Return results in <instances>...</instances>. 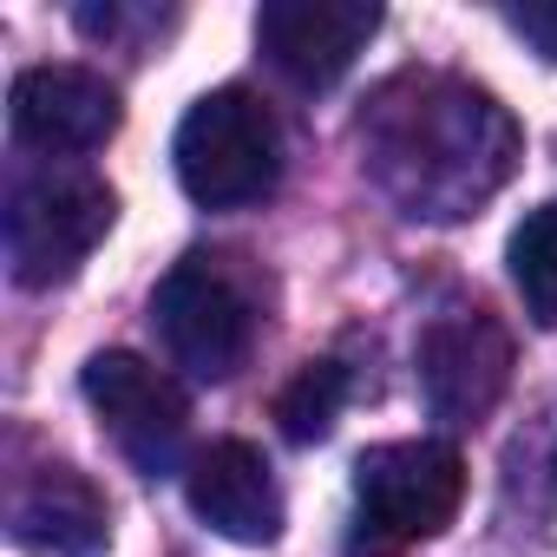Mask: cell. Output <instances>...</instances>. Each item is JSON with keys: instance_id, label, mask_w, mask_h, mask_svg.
<instances>
[{"instance_id": "1", "label": "cell", "mask_w": 557, "mask_h": 557, "mask_svg": "<svg viewBox=\"0 0 557 557\" xmlns=\"http://www.w3.org/2000/svg\"><path fill=\"white\" fill-rule=\"evenodd\" d=\"M361 164L374 184L407 210V216H472L518 158V125L511 112L446 73H407L394 79L368 119H361Z\"/></svg>"}, {"instance_id": "2", "label": "cell", "mask_w": 557, "mask_h": 557, "mask_svg": "<svg viewBox=\"0 0 557 557\" xmlns=\"http://www.w3.org/2000/svg\"><path fill=\"white\" fill-rule=\"evenodd\" d=\"M466 459L446 440H387L355 459V557H400L459 518Z\"/></svg>"}, {"instance_id": "3", "label": "cell", "mask_w": 557, "mask_h": 557, "mask_svg": "<svg viewBox=\"0 0 557 557\" xmlns=\"http://www.w3.org/2000/svg\"><path fill=\"white\" fill-rule=\"evenodd\" d=\"M177 184L203 210H249L283 177V132H275L269 106L243 86L203 92L184 125H177Z\"/></svg>"}, {"instance_id": "4", "label": "cell", "mask_w": 557, "mask_h": 557, "mask_svg": "<svg viewBox=\"0 0 557 557\" xmlns=\"http://www.w3.org/2000/svg\"><path fill=\"white\" fill-rule=\"evenodd\" d=\"M112 210L119 203L99 177L47 171V177L14 184V197H8V269H14V283L21 289L73 283L79 262L112 230Z\"/></svg>"}, {"instance_id": "5", "label": "cell", "mask_w": 557, "mask_h": 557, "mask_svg": "<svg viewBox=\"0 0 557 557\" xmlns=\"http://www.w3.org/2000/svg\"><path fill=\"white\" fill-rule=\"evenodd\" d=\"M151 329L164 342V355L197 374V381H230L249 355V335H256V309L243 296V283L210 262V256H184L158 296H151Z\"/></svg>"}, {"instance_id": "6", "label": "cell", "mask_w": 557, "mask_h": 557, "mask_svg": "<svg viewBox=\"0 0 557 557\" xmlns=\"http://www.w3.org/2000/svg\"><path fill=\"white\" fill-rule=\"evenodd\" d=\"M79 394H86V407L99 413V426L112 433V446H119L145 479H164V472L184 466L190 400H184V387H177L164 368H151L145 355L106 348V355L86 361Z\"/></svg>"}, {"instance_id": "7", "label": "cell", "mask_w": 557, "mask_h": 557, "mask_svg": "<svg viewBox=\"0 0 557 557\" xmlns=\"http://www.w3.org/2000/svg\"><path fill=\"white\" fill-rule=\"evenodd\" d=\"M413 368H420V394H426L433 420L479 426L511 381V335L485 309H446L420 329Z\"/></svg>"}, {"instance_id": "8", "label": "cell", "mask_w": 557, "mask_h": 557, "mask_svg": "<svg viewBox=\"0 0 557 557\" xmlns=\"http://www.w3.org/2000/svg\"><path fill=\"white\" fill-rule=\"evenodd\" d=\"M381 34V8L374 0H262L256 8V47L269 53V66L296 79V86H335L368 40Z\"/></svg>"}, {"instance_id": "9", "label": "cell", "mask_w": 557, "mask_h": 557, "mask_svg": "<svg viewBox=\"0 0 557 557\" xmlns=\"http://www.w3.org/2000/svg\"><path fill=\"white\" fill-rule=\"evenodd\" d=\"M119 86L92 66H27L8 92V125L21 145L47 158L99 151L119 132Z\"/></svg>"}, {"instance_id": "10", "label": "cell", "mask_w": 557, "mask_h": 557, "mask_svg": "<svg viewBox=\"0 0 557 557\" xmlns=\"http://www.w3.org/2000/svg\"><path fill=\"white\" fill-rule=\"evenodd\" d=\"M184 498L230 544H275L283 537V492H275V472L249 440H210L184 466Z\"/></svg>"}, {"instance_id": "11", "label": "cell", "mask_w": 557, "mask_h": 557, "mask_svg": "<svg viewBox=\"0 0 557 557\" xmlns=\"http://www.w3.org/2000/svg\"><path fill=\"white\" fill-rule=\"evenodd\" d=\"M14 544L40 550V557H99L112 537V511L106 492L79 472V466H40L8 511Z\"/></svg>"}, {"instance_id": "12", "label": "cell", "mask_w": 557, "mask_h": 557, "mask_svg": "<svg viewBox=\"0 0 557 557\" xmlns=\"http://www.w3.org/2000/svg\"><path fill=\"white\" fill-rule=\"evenodd\" d=\"M505 262H511V289H518L524 315L537 329H557V197L524 210V223L505 243Z\"/></svg>"}, {"instance_id": "13", "label": "cell", "mask_w": 557, "mask_h": 557, "mask_svg": "<svg viewBox=\"0 0 557 557\" xmlns=\"http://www.w3.org/2000/svg\"><path fill=\"white\" fill-rule=\"evenodd\" d=\"M342 400H348V368L342 361H309L283 394H275V420H283L289 440L309 446L342 420Z\"/></svg>"}, {"instance_id": "14", "label": "cell", "mask_w": 557, "mask_h": 557, "mask_svg": "<svg viewBox=\"0 0 557 557\" xmlns=\"http://www.w3.org/2000/svg\"><path fill=\"white\" fill-rule=\"evenodd\" d=\"M505 27L518 40H531L537 60H557V0H524V8H505Z\"/></svg>"}]
</instances>
